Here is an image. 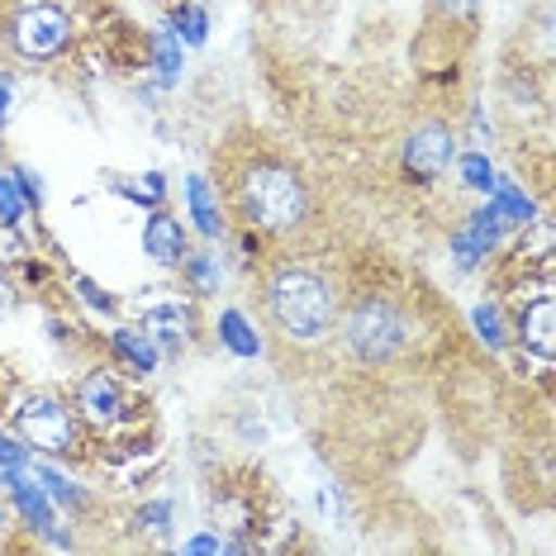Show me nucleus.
Masks as SVG:
<instances>
[{"label": "nucleus", "instance_id": "f257e3e1", "mask_svg": "<svg viewBox=\"0 0 556 556\" xmlns=\"http://www.w3.org/2000/svg\"><path fill=\"white\" fill-rule=\"evenodd\" d=\"M267 319L290 343H324L338 328L333 286L319 271L286 262V267H276L267 276Z\"/></svg>", "mask_w": 556, "mask_h": 556}, {"label": "nucleus", "instance_id": "f03ea898", "mask_svg": "<svg viewBox=\"0 0 556 556\" xmlns=\"http://www.w3.org/2000/svg\"><path fill=\"white\" fill-rule=\"evenodd\" d=\"M238 210L252 229L262 233H295L309 219V191L290 167L281 162H252L238 176Z\"/></svg>", "mask_w": 556, "mask_h": 556}, {"label": "nucleus", "instance_id": "7ed1b4c3", "mask_svg": "<svg viewBox=\"0 0 556 556\" xmlns=\"http://www.w3.org/2000/svg\"><path fill=\"white\" fill-rule=\"evenodd\" d=\"M338 328H343L348 352L366 366H386L409 348V319H404V309L386 295H362L357 305L338 319Z\"/></svg>", "mask_w": 556, "mask_h": 556}, {"label": "nucleus", "instance_id": "20e7f679", "mask_svg": "<svg viewBox=\"0 0 556 556\" xmlns=\"http://www.w3.org/2000/svg\"><path fill=\"white\" fill-rule=\"evenodd\" d=\"M10 43H15L20 58L29 62H53L67 53L72 43V20L62 5H48V0H39V5H24L15 24H10Z\"/></svg>", "mask_w": 556, "mask_h": 556}, {"label": "nucleus", "instance_id": "39448f33", "mask_svg": "<svg viewBox=\"0 0 556 556\" xmlns=\"http://www.w3.org/2000/svg\"><path fill=\"white\" fill-rule=\"evenodd\" d=\"M15 428L39 452H72L77 447V414L53 395H34L15 409Z\"/></svg>", "mask_w": 556, "mask_h": 556}, {"label": "nucleus", "instance_id": "423d86ee", "mask_svg": "<svg viewBox=\"0 0 556 556\" xmlns=\"http://www.w3.org/2000/svg\"><path fill=\"white\" fill-rule=\"evenodd\" d=\"M452 162H457V134L447 124H419L404 138V172L414 181H438Z\"/></svg>", "mask_w": 556, "mask_h": 556}, {"label": "nucleus", "instance_id": "0eeeda50", "mask_svg": "<svg viewBox=\"0 0 556 556\" xmlns=\"http://www.w3.org/2000/svg\"><path fill=\"white\" fill-rule=\"evenodd\" d=\"M518 333H523L528 352H538L542 362H552L556 357V300L538 295L533 305H523V314H518Z\"/></svg>", "mask_w": 556, "mask_h": 556}, {"label": "nucleus", "instance_id": "6e6552de", "mask_svg": "<svg viewBox=\"0 0 556 556\" xmlns=\"http://www.w3.org/2000/svg\"><path fill=\"white\" fill-rule=\"evenodd\" d=\"M77 409L86 414L91 424H115L124 400H119V381L110 371H91L86 381L77 386Z\"/></svg>", "mask_w": 556, "mask_h": 556}, {"label": "nucleus", "instance_id": "1a4fd4ad", "mask_svg": "<svg viewBox=\"0 0 556 556\" xmlns=\"http://www.w3.org/2000/svg\"><path fill=\"white\" fill-rule=\"evenodd\" d=\"M148 338L167 352V357H181V348L191 343V314H186L181 305H162V309H148Z\"/></svg>", "mask_w": 556, "mask_h": 556}, {"label": "nucleus", "instance_id": "9d476101", "mask_svg": "<svg viewBox=\"0 0 556 556\" xmlns=\"http://www.w3.org/2000/svg\"><path fill=\"white\" fill-rule=\"evenodd\" d=\"M143 248H148V257L162 262V267H176V262H186V233H181V224L172 219V214H153L148 219V229H143Z\"/></svg>", "mask_w": 556, "mask_h": 556}, {"label": "nucleus", "instance_id": "9b49d317", "mask_svg": "<svg viewBox=\"0 0 556 556\" xmlns=\"http://www.w3.org/2000/svg\"><path fill=\"white\" fill-rule=\"evenodd\" d=\"M186 200H191V214H195V224H200V233L214 238L224 229V219H219V200H214L210 191V181L205 176H191V186H186Z\"/></svg>", "mask_w": 556, "mask_h": 556}, {"label": "nucleus", "instance_id": "f8f14e48", "mask_svg": "<svg viewBox=\"0 0 556 556\" xmlns=\"http://www.w3.org/2000/svg\"><path fill=\"white\" fill-rule=\"evenodd\" d=\"M115 348H119L124 357H129V362L138 366V371H153V366H157V348H153V338H138L134 328H119V333H115Z\"/></svg>", "mask_w": 556, "mask_h": 556}, {"label": "nucleus", "instance_id": "ddd939ff", "mask_svg": "<svg viewBox=\"0 0 556 556\" xmlns=\"http://www.w3.org/2000/svg\"><path fill=\"white\" fill-rule=\"evenodd\" d=\"M224 343H229L233 352H243V357H252L257 352V338H248V324H243V314H224Z\"/></svg>", "mask_w": 556, "mask_h": 556}, {"label": "nucleus", "instance_id": "4468645a", "mask_svg": "<svg viewBox=\"0 0 556 556\" xmlns=\"http://www.w3.org/2000/svg\"><path fill=\"white\" fill-rule=\"evenodd\" d=\"M476 328H480V338H485L490 348H504V324H500V309L480 305V309H476Z\"/></svg>", "mask_w": 556, "mask_h": 556}, {"label": "nucleus", "instance_id": "2eb2a0df", "mask_svg": "<svg viewBox=\"0 0 556 556\" xmlns=\"http://www.w3.org/2000/svg\"><path fill=\"white\" fill-rule=\"evenodd\" d=\"M20 495V509H24V518H34V528H39V533H48V528H53V518H48V509H43V500L34 495V490H15Z\"/></svg>", "mask_w": 556, "mask_h": 556}, {"label": "nucleus", "instance_id": "dca6fc26", "mask_svg": "<svg viewBox=\"0 0 556 556\" xmlns=\"http://www.w3.org/2000/svg\"><path fill=\"white\" fill-rule=\"evenodd\" d=\"M462 172H466V186H480V191L495 186V172H490V162H480V157H466Z\"/></svg>", "mask_w": 556, "mask_h": 556}, {"label": "nucleus", "instance_id": "f3484780", "mask_svg": "<svg viewBox=\"0 0 556 556\" xmlns=\"http://www.w3.org/2000/svg\"><path fill=\"white\" fill-rule=\"evenodd\" d=\"M433 5H438V15H447V20H476L480 0H433Z\"/></svg>", "mask_w": 556, "mask_h": 556}, {"label": "nucleus", "instance_id": "a211bd4d", "mask_svg": "<svg viewBox=\"0 0 556 556\" xmlns=\"http://www.w3.org/2000/svg\"><path fill=\"white\" fill-rule=\"evenodd\" d=\"M0 219H20V195L10 181H0Z\"/></svg>", "mask_w": 556, "mask_h": 556}, {"label": "nucleus", "instance_id": "6ab92c4d", "mask_svg": "<svg viewBox=\"0 0 556 556\" xmlns=\"http://www.w3.org/2000/svg\"><path fill=\"white\" fill-rule=\"evenodd\" d=\"M39 476H43V485H48V490H53V495H58V500L77 504V490H72V485H67V480H62L58 471H39Z\"/></svg>", "mask_w": 556, "mask_h": 556}, {"label": "nucleus", "instance_id": "aec40b11", "mask_svg": "<svg viewBox=\"0 0 556 556\" xmlns=\"http://www.w3.org/2000/svg\"><path fill=\"white\" fill-rule=\"evenodd\" d=\"M181 24H186V39H191V43L205 39V10H195V5H191V10H186V20H181Z\"/></svg>", "mask_w": 556, "mask_h": 556}, {"label": "nucleus", "instance_id": "412c9836", "mask_svg": "<svg viewBox=\"0 0 556 556\" xmlns=\"http://www.w3.org/2000/svg\"><path fill=\"white\" fill-rule=\"evenodd\" d=\"M157 58H162V72L172 77V72H176V43H172V34H162V39H157Z\"/></svg>", "mask_w": 556, "mask_h": 556}, {"label": "nucleus", "instance_id": "4be33fe9", "mask_svg": "<svg viewBox=\"0 0 556 556\" xmlns=\"http://www.w3.org/2000/svg\"><path fill=\"white\" fill-rule=\"evenodd\" d=\"M191 271H195V281H200V286H205V290L214 286V267H210V262H205V257H195V262H191Z\"/></svg>", "mask_w": 556, "mask_h": 556}, {"label": "nucleus", "instance_id": "5701e85b", "mask_svg": "<svg viewBox=\"0 0 556 556\" xmlns=\"http://www.w3.org/2000/svg\"><path fill=\"white\" fill-rule=\"evenodd\" d=\"M0 462H5V466H20V447H15V442L0 438Z\"/></svg>", "mask_w": 556, "mask_h": 556}, {"label": "nucleus", "instance_id": "b1692460", "mask_svg": "<svg viewBox=\"0 0 556 556\" xmlns=\"http://www.w3.org/2000/svg\"><path fill=\"white\" fill-rule=\"evenodd\" d=\"M10 305H15V290H10V281H5V276H0V314H5Z\"/></svg>", "mask_w": 556, "mask_h": 556}, {"label": "nucleus", "instance_id": "393cba45", "mask_svg": "<svg viewBox=\"0 0 556 556\" xmlns=\"http://www.w3.org/2000/svg\"><path fill=\"white\" fill-rule=\"evenodd\" d=\"M5 110H10V77H0V124H5Z\"/></svg>", "mask_w": 556, "mask_h": 556}, {"label": "nucleus", "instance_id": "a878e982", "mask_svg": "<svg viewBox=\"0 0 556 556\" xmlns=\"http://www.w3.org/2000/svg\"><path fill=\"white\" fill-rule=\"evenodd\" d=\"M5 523H10V518H5V504H0V533H5Z\"/></svg>", "mask_w": 556, "mask_h": 556}]
</instances>
